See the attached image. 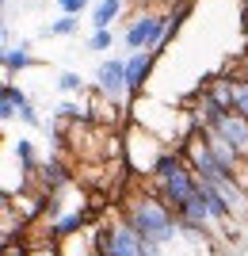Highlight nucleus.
<instances>
[{
    "label": "nucleus",
    "instance_id": "6e6552de",
    "mask_svg": "<svg viewBox=\"0 0 248 256\" xmlns=\"http://www.w3.org/2000/svg\"><path fill=\"white\" fill-rule=\"evenodd\" d=\"M27 100V92L23 88H15L11 80H4V92H0V118L4 122H11V118L19 115V104Z\"/></svg>",
    "mask_w": 248,
    "mask_h": 256
},
{
    "label": "nucleus",
    "instance_id": "7ed1b4c3",
    "mask_svg": "<svg viewBox=\"0 0 248 256\" xmlns=\"http://www.w3.org/2000/svg\"><path fill=\"white\" fill-rule=\"evenodd\" d=\"M168 16H157V12H141V16H134L126 27V34H122V46L126 50H153V54H164V46H168Z\"/></svg>",
    "mask_w": 248,
    "mask_h": 256
},
{
    "label": "nucleus",
    "instance_id": "9d476101",
    "mask_svg": "<svg viewBox=\"0 0 248 256\" xmlns=\"http://www.w3.org/2000/svg\"><path fill=\"white\" fill-rule=\"evenodd\" d=\"M11 153H15V160H19V172H23V176H34V172H38V157H34V146L27 138L15 142Z\"/></svg>",
    "mask_w": 248,
    "mask_h": 256
},
{
    "label": "nucleus",
    "instance_id": "ddd939ff",
    "mask_svg": "<svg viewBox=\"0 0 248 256\" xmlns=\"http://www.w3.org/2000/svg\"><path fill=\"white\" fill-rule=\"evenodd\" d=\"M50 34H57V38H69V34H76V16H57L54 23H50Z\"/></svg>",
    "mask_w": 248,
    "mask_h": 256
},
{
    "label": "nucleus",
    "instance_id": "423d86ee",
    "mask_svg": "<svg viewBox=\"0 0 248 256\" xmlns=\"http://www.w3.org/2000/svg\"><path fill=\"white\" fill-rule=\"evenodd\" d=\"M153 65H157V54L153 50H130V58H126V84H130L134 96H141V88L149 84Z\"/></svg>",
    "mask_w": 248,
    "mask_h": 256
},
{
    "label": "nucleus",
    "instance_id": "f257e3e1",
    "mask_svg": "<svg viewBox=\"0 0 248 256\" xmlns=\"http://www.w3.org/2000/svg\"><path fill=\"white\" fill-rule=\"evenodd\" d=\"M122 214H126V222L134 226L141 237H149L157 245H172V241H180V237L187 234L184 222H180V214H176V206L168 203V199H161L149 184H145L141 195H130L126 203H122Z\"/></svg>",
    "mask_w": 248,
    "mask_h": 256
},
{
    "label": "nucleus",
    "instance_id": "f03ea898",
    "mask_svg": "<svg viewBox=\"0 0 248 256\" xmlns=\"http://www.w3.org/2000/svg\"><path fill=\"white\" fill-rule=\"evenodd\" d=\"M149 180V188L161 199H168V203L180 210V206L191 199L195 192H199V176H195V168L187 164V157H184V150H168L161 160H157V168H153V176H145Z\"/></svg>",
    "mask_w": 248,
    "mask_h": 256
},
{
    "label": "nucleus",
    "instance_id": "20e7f679",
    "mask_svg": "<svg viewBox=\"0 0 248 256\" xmlns=\"http://www.w3.org/2000/svg\"><path fill=\"white\" fill-rule=\"evenodd\" d=\"M96 88H99V96H107V100H122L130 92L126 84V58H107V62L96 69Z\"/></svg>",
    "mask_w": 248,
    "mask_h": 256
},
{
    "label": "nucleus",
    "instance_id": "0eeeda50",
    "mask_svg": "<svg viewBox=\"0 0 248 256\" xmlns=\"http://www.w3.org/2000/svg\"><path fill=\"white\" fill-rule=\"evenodd\" d=\"M31 65H34V58H31V42L8 46V50H4V80H11L15 73H27Z\"/></svg>",
    "mask_w": 248,
    "mask_h": 256
},
{
    "label": "nucleus",
    "instance_id": "a211bd4d",
    "mask_svg": "<svg viewBox=\"0 0 248 256\" xmlns=\"http://www.w3.org/2000/svg\"><path fill=\"white\" fill-rule=\"evenodd\" d=\"M88 256H103V252H99V248H92V252H88Z\"/></svg>",
    "mask_w": 248,
    "mask_h": 256
},
{
    "label": "nucleus",
    "instance_id": "39448f33",
    "mask_svg": "<svg viewBox=\"0 0 248 256\" xmlns=\"http://www.w3.org/2000/svg\"><path fill=\"white\" fill-rule=\"evenodd\" d=\"M203 130H218V134H222L229 146H237L241 157L248 160V118L241 115V111H222V115L214 118V126H203Z\"/></svg>",
    "mask_w": 248,
    "mask_h": 256
},
{
    "label": "nucleus",
    "instance_id": "f8f14e48",
    "mask_svg": "<svg viewBox=\"0 0 248 256\" xmlns=\"http://www.w3.org/2000/svg\"><path fill=\"white\" fill-rule=\"evenodd\" d=\"M111 42H115V38H111V27H96L92 38H88V50H92V54H107Z\"/></svg>",
    "mask_w": 248,
    "mask_h": 256
},
{
    "label": "nucleus",
    "instance_id": "f3484780",
    "mask_svg": "<svg viewBox=\"0 0 248 256\" xmlns=\"http://www.w3.org/2000/svg\"><path fill=\"white\" fill-rule=\"evenodd\" d=\"M19 122H27V126H38V111H34V104H31V96L19 104Z\"/></svg>",
    "mask_w": 248,
    "mask_h": 256
},
{
    "label": "nucleus",
    "instance_id": "dca6fc26",
    "mask_svg": "<svg viewBox=\"0 0 248 256\" xmlns=\"http://www.w3.org/2000/svg\"><path fill=\"white\" fill-rule=\"evenodd\" d=\"M57 8H61L65 16H76V20H80L88 12V0H57Z\"/></svg>",
    "mask_w": 248,
    "mask_h": 256
},
{
    "label": "nucleus",
    "instance_id": "1a4fd4ad",
    "mask_svg": "<svg viewBox=\"0 0 248 256\" xmlns=\"http://www.w3.org/2000/svg\"><path fill=\"white\" fill-rule=\"evenodd\" d=\"M84 226H88L84 206H80V210H73V214H57V218H54V237H73V234H80Z\"/></svg>",
    "mask_w": 248,
    "mask_h": 256
},
{
    "label": "nucleus",
    "instance_id": "9b49d317",
    "mask_svg": "<svg viewBox=\"0 0 248 256\" xmlns=\"http://www.w3.org/2000/svg\"><path fill=\"white\" fill-rule=\"evenodd\" d=\"M119 12H122V0H99L92 8V27H111L119 20Z\"/></svg>",
    "mask_w": 248,
    "mask_h": 256
},
{
    "label": "nucleus",
    "instance_id": "2eb2a0df",
    "mask_svg": "<svg viewBox=\"0 0 248 256\" xmlns=\"http://www.w3.org/2000/svg\"><path fill=\"white\" fill-rule=\"evenodd\" d=\"M57 88H61V92H80V88H84V80H80V73L65 69V73H57Z\"/></svg>",
    "mask_w": 248,
    "mask_h": 256
},
{
    "label": "nucleus",
    "instance_id": "4468645a",
    "mask_svg": "<svg viewBox=\"0 0 248 256\" xmlns=\"http://www.w3.org/2000/svg\"><path fill=\"white\" fill-rule=\"evenodd\" d=\"M233 111H241L248 118V80L245 76H237V84H233Z\"/></svg>",
    "mask_w": 248,
    "mask_h": 256
}]
</instances>
